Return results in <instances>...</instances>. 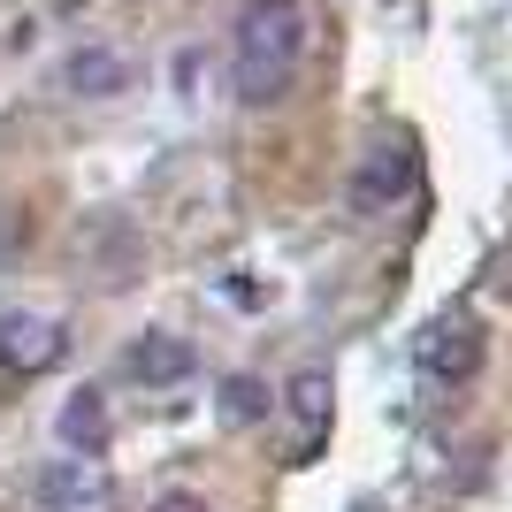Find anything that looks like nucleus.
<instances>
[{
  "label": "nucleus",
  "mask_w": 512,
  "mask_h": 512,
  "mask_svg": "<svg viewBox=\"0 0 512 512\" xmlns=\"http://www.w3.org/2000/svg\"><path fill=\"white\" fill-rule=\"evenodd\" d=\"M306 39H314L306 0H245V8H237V31H230L237 100H245V107H276L283 92L299 85Z\"/></svg>",
  "instance_id": "1"
},
{
  "label": "nucleus",
  "mask_w": 512,
  "mask_h": 512,
  "mask_svg": "<svg viewBox=\"0 0 512 512\" xmlns=\"http://www.w3.org/2000/svg\"><path fill=\"white\" fill-rule=\"evenodd\" d=\"M39 512H115V474H107L100 459L62 451V459L39 474Z\"/></svg>",
  "instance_id": "2"
},
{
  "label": "nucleus",
  "mask_w": 512,
  "mask_h": 512,
  "mask_svg": "<svg viewBox=\"0 0 512 512\" xmlns=\"http://www.w3.org/2000/svg\"><path fill=\"white\" fill-rule=\"evenodd\" d=\"M413 184H421V153H413L406 138H390V146H375L360 161V176H352V207H360V214H390L398 199H413Z\"/></svg>",
  "instance_id": "3"
},
{
  "label": "nucleus",
  "mask_w": 512,
  "mask_h": 512,
  "mask_svg": "<svg viewBox=\"0 0 512 512\" xmlns=\"http://www.w3.org/2000/svg\"><path fill=\"white\" fill-rule=\"evenodd\" d=\"M482 360H490V337L474 329V321H436L421 337V375L444 390H467L474 375H482Z\"/></svg>",
  "instance_id": "4"
},
{
  "label": "nucleus",
  "mask_w": 512,
  "mask_h": 512,
  "mask_svg": "<svg viewBox=\"0 0 512 512\" xmlns=\"http://www.w3.org/2000/svg\"><path fill=\"white\" fill-rule=\"evenodd\" d=\"M62 352H69V329L54 314H31V306L0 314V367L8 375H46Z\"/></svg>",
  "instance_id": "5"
},
{
  "label": "nucleus",
  "mask_w": 512,
  "mask_h": 512,
  "mask_svg": "<svg viewBox=\"0 0 512 512\" xmlns=\"http://www.w3.org/2000/svg\"><path fill=\"white\" fill-rule=\"evenodd\" d=\"M199 367V352H192V337H176V329H146V337L123 352V375L138 390H169V383H184Z\"/></svg>",
  "instance_id": "6"
},
{
  "label": "nucleus",
  "mask_w": 512,
  "mask_h": 512,
  "mask_svg": "<svg viewBox=\"0 0 512 512\" xmlns=\"http://www.w3.org/2000/svg\"><path fill=\"white\" fill-rule=\"evenodd\" d=\"M130 54L123 46H77L62 62V92H77V100H115V92H130Z\"/></svg>",
  "instance_id": "7"
},
{
  "label": "nucleus",
  "mask_w": 512,
  "mask_h": 512,
  "mask_svg": "<svg viewBox=\"0 0 512 512\" xmlns=\"http://www.w3.org/2000/svg\"><path fill=\"white\" fill-rule=\"evenodd\" d=\"M107 390L85 383V390H69L62 398V451H77V459H100L107 451Z\"/></svg>",
  "instance_id": "8"
},
{
  "label": "nucleus",
  "mask_w": 512,
  "mask_h": 512,
  "mask_svg": "<svg viewBox=\"0 0 512 512\" xmlns=\"http://www.w3.org/2000/svg\"><path fill=\"white\" fill-rule=\"evenodd\" d=\"M329 398H337L329 367H299V375H291V413H299V459H314V451H321V436H329Z\"/></svg>",
  "instance_id": "9"
},
{
  "label": "nucleus",
  "mask_w": 512,
  "mask_h": 512,
  "mask_svg": "<svg viewBox=\"0 0 512 512\" xmlns=\"http://www.w3.org/2000/svg\"><path fill=\"white\" fill-rule=\"evenodd\" d=\"M268 413H276V390L260 383V375H230L222 383V421L230 428H260Z\"/></svg>",
  "instance_id": "10"
},
{
  "label": "nucleus",
  "mask_w": 512,
  "mask_h": 512,
  "mask_svg": "<svg viewBox=\"0 0 512 512\" xmlns=\"http://www.w3.org/2000/svg\"><path fill=\"white\" fill-rule=\"evenodd\" d=\"M146 512H214V505H207L199 490H161V497H153Z\"/></svg>",
  "instance_id": "11"
}]
</instances>
